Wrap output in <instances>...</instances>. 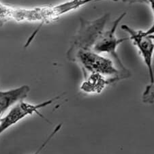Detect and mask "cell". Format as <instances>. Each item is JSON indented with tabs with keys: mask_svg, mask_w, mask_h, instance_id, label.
I'll list each match as a JSON object with an SVG mask.
<instances>
[{
	"mask_svg": "<svg viewBox=\"0 0 154 154\" xmlns=\"http://www.w3.org/2000/svg\"><path fill=\"white\" fill-rule=\"evenodd\" d=\"M67 57L80 66L84 77L90 74L100 75L111 85L131 76V72L125 66L122 67L111 57L96 53L91 48H69Z\"/></svg>",
	"mask_w": 154,
	"mask_h": 154,
	"instance_id": "6da1fadb",
	"label": "cell"
},
{
	"mask_svg": "<svg viewBox=\"0 0 154 154\" xmlns=\"http://www.w3.org/2000/svg\"><path fill=\"white\" fill-rule=\"evenodd\" d=\"M109 17V14H105L92 20L81 19L79 30L73 37L69 48H91L97 38L104 30Z\"/></svg>",
	"mask_w": 154,
	"mask_h": 154,
	"instance_id": "7a4b0ae2",
	"label": "cell"
},
{
	"mask_svg": "<svg viewBox=\"0 0 154 154\" xmlns=\"http://www.w3.org/2000/svg\"><path fill=\"white\" fill-rule=\"evenodd\" d=\"M127 14L124 12L112 23V27L107 30H104L99 35L93 47L91 48L96 53L103 55L112 59L118 65L124 67L122 60L118 55L117 50L119 46L125 41L129 40V38H119L116 35V30L123 19Z\"/></svg>",
	"mask_w": 154,
	"mask_h": 154,
	"instance_id": "3957f363",
	"label": "cell"
},
{
	"mask_svg": "<svg viewBox=\"0 0 154 154\" xmlns=\"http://www.w3.org/2000/svg\"><path fill=\"white\" fill-rule=\"evenodd\" d=\"M60 96H56L53 98L48 100L47 101L38 104L27 103V102H24V100L19 102L10 108L9 112L4 117L0 118V135L8 128L12 127V125L16 124L17 123L19 122L20 120L29 115H32L35 113L39 115L40 117L45 119V117L40 113L39 110L49 106L54 102L60 99Z\"/></svg>",
	"mask_w": 154,
	"mask_h": 154,
	"instance_id": "277c9868",
	"label": "cell"
},
{
	"mask_svg": "<svg viewBox=\"0 0 154 154\" xmlns=\"http://www.w3.org/2000/svg\"><path fill=\"white\" fill-rule=\"evenodd\" d=\"M123 29L129 35V38L137 47L143 61L147 68L150 83L154 82L153 59L154 55V40L150 35H147L145 31L136 30L127 25H122Z\"/></svg>",
	"mask_w": 154,
	"mask_h": 154,
	"instance_id": "5b68a950",
	"label": "cell"
},
{
	"mask_svg": "<svg viewBox=\"0 0 154 154\" xmlns=\"http://www.w3.org/2000/svg\"><path fill=\"white\" fill-rule=\"evenodd\" d=\"M29 91L30 87L28 85H23L7 91L0 90V112L4 114L14 104L24 100Z\"/></svg>",
	"mask_w": 154,
	"mask_h": 154,
	"instance_id": "8992f818",
	"label": "cell"
},
{
	"mask_svg": "<svg viewBox=\"0 0 154 154\" xmlns=\"http://www.w3.org/2000/svg\"><path fill=\"white\" fill-rule=\"evenodd\" d=\"M142 101L145 104L154 103V82L146 86L142 94Z\"/></svg>",
	"mask_w": 154,
	"mask_h": 154,
	"instance_id": "52a82bcc",
	"label": "cell"
},
{
	"mask_svg": "<svg viewBox=\"0 0 154 154\" xmlns=\"http://www.w3.org/2000/svg\"><path fill=\"white\" fill-rule=\"evenodd\" d=\"M12 12H13V10L11 8L5 6L0 2V26L11 19Z\"/></svg>",
	"mask_w": 154,
	"mask_h": 154,
	"instance_id": "ba28073f",
	"label": "cell"
},
{
	"mask_svg": "<svg viewBox=\"0 0 154 154\" xmlns=\"http://www.w3.org/2000/svg\"><path fill=\"white\" fill-rule=\"evenodd\" d=\"M61 127H62V124H60L59 125H57V126H56V127L55 128V129L53 130V132L51 133L50 135L48 136V138H47V139H46V140L45 141V142H44V143H42V144L41 145L40 147L38 149L37 151H35V152L34 154H40L41 151H42L44 149V148H45V147H46V146H47V145L48 144V143L50 142V140H51V139H52V138H53L54 137H55V134H57V133L59 132V131H60V130H61Z\"/></svg>",
	"mask_w": 154,
	"mask_h": 154,
	"instance_id": "9c48e42d",
	"label": "cell"
},
{
	"mask_svg": "<svg viewBox=\"0 0 154 154\" xmlns=\"http://www.w3.org/2000/svg\"><path fill=\"white\" fill-rule=\"evenodd\" d=\"M140 1L141 2H145V3H147L149 5L151 10H152L153 17H154V0H140Z\"/></svg>",
	"mask_w": 154,
	"mask_h": 154,
	"instance_id": "30bf717a",
	"label": "cell"
},
{
	"mask_svg": "<svg viewBox=\"0 0 154 154\" xmlns=\"http://www.w3.org/2000/svg\"><path fill=\"white\" fill-rule=\"evenodd\" d=\"M151 35V38H152L154 40V35Z\"/></svg>",
	"mask_w": 154,
	"mask_h": 154,
	"instance_id": "8fae6325",
	"label": "cell"
},
{
	"mask_svg": "<svg viewBox=\"0 0 154 154\" xmlns=\"http://www.w3.org/2000/svg\"><path fill=\"white\" fill-rule=\"evenodd\" d=\"M2 115H3V114H2V112H0V118H1V116H2Z\"/></svg>",
	"mask_w": 154,
	"mask_h": 154,
	"instance_id": "7c38bea8",
	"label": "cell"
},
{
	"mask_svg": "<svg viewBox=\"0 0 154 154\" xmlns=\"http://www.w3.org/2000/svg\"><path fill=\"white\" fill-rule=\"evenodd\" d=\"M138 2H140V0H138Z\"/></svg>",
	"mask_w": 154,
	"mask_h": 154,
	"instance_id": "4fadbf2b",
	"label": "cell"
}]
</instances>
